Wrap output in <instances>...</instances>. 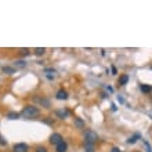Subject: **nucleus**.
<instances>
[{
  "instance_id": "nucleus-1",
  "label": "nucleus",
  "mask_w": 152,
  "mask_h": 152,
  "mask_svg": "<svg viewBox=\"0 0 152 152\" xmlns=\"http://www.w3.org/2000/svg\"><path fill=\"white\" fill-rule=\"evenodd\" d=\"M39 113H40L39 108L33 107V105H28V107H25L22 109V112H21V115H22L24 118H27V119H31V118L39 116Z\"/></svg>"
},
{
  "instance_id": "nucleus-2",
  "label": "nucleus",
  "mask_w": 152,
  "mask_h": 152,
  "mask_svg": "<svg viewBox=\"0 0 152 152\" xmlns=\"http://www.w3.org/2000/svg\"><path fill=\"white\" fill-rule=\"evenodd\" d=\"M85 140H86V143L94 144V143H97V140H98V134L95 131H93V130H87L85 133Z\"/></svg>"
},
{
  "instance_id": "nucleus-3",
  "label": "nucleus",
  "mask_w": 152,
  "mask_h": 152,
  "mask_svg": "<svg viewBox=\"0 0 152 152\" xmlns=\"http://www.w3.org/2000/svg\"><path fill=\"white\" fill-rule=\"evenodd\" d=\"M33 101L35 103H39L42 105V107H44V108H50V100L49 98H46V97H37V95H35L33 97Z\"/></svg>"
},
{
  "instance_id": "nucleus-4",
  "label": "nucleus",
  "mask_w": 152,
  "mask_h": 152,
  "mask_svg": "<svg viewBox=\"0 0 152 152\" xmlns=\"http://www.w3.org/2000/svg\"><path fill=\"white\" fill-rule=\"evenodd\" d=\"M29 151V147H28L27 144L24 143H19V144H15L13 148V152H28Z\"/></svg>"
},
{
  "instance_id": "nucleus-5",
  "label": "nucleus",
  "mask_w": 152,
  "mask_h": 152,
  "mask_svg": "<svg viewBox=\"0 0 152 152\" xmlns=\"http://www.w3.org/2000/svg\"><path fill=\"white\" fill-rule=\"evenodd\" d=\"M62 140L64 138H62V136H61V134H58V133H54V134H51V137H50V143L57 147V145H58Z\"/></svg>"
},
{
  "instance_id": "nucleus-6",
  "label": "nucleus",
  "mask_w": 152,
  "mask_h": 152,
  "mask_svg": "<svg viewBox=\"0 0 152 152\" xmlns=\"http://www.w3.org/2000/svg\"><path fill=\"white\" fill-rule=\"evenodd\" d=\"M55 115H57L60 119H67L68 115H69V111H68V109H57V111H55Z\"/></svg>"
},
{
  "instance_id": "nucleus-7",
  "label": "nucleus",
  "mask_w": 152,
  "mask_h": 152,
  "mask_svg": "<svg viewBox=\"0 0 152 152\" xmlns=\"http://www.w3.org/2000/svg\"><path fill=\"white\" fill-rule=\"evenodd\" d=\"M67 149H68V144H67V141H64V140L55 147V151L57 152H67Z\"/></svg>"
},
{
  "instance_id": "nucleus-8",
  "label": "nucleus",
  "mask_w": 152,
  "mask_h": 152,
  "mask_svg": "<svg viewBox=\"0 0 152 152\" xmlns=\"http://www.w3.org/2000/svg\"><path fill=\"white\" fill-rule=\"evenodd\" d=\"M55 97H57V100L62 101V100H67V98H68V93H67V91H65L64 89H61V90H58V91H57Z\"/></svg>"
},
{
  "instance_id": "nucleus-9",
  "label": "nucleus",
  "mask_w": 152,
  "mask_h": 152,
  "mask_svg": "<svg viewBox=\"0 0 152 152\" xmlns=\"http://www.w3.org/2000/svg\"><path fill=\"white\" fill-rule=\"evenodd\" d=\"M73 125H75L76 129H85V122H83V119H80V118H75Z\"/></svg>"
},
{
  "instance_id": "nucleus-10",
  "label": "nucleus",
  "mask_w": 152,
  "mask_h": 152,
  "mask_svg": "<svg viewBox=\"0 0 152 152\" xmlns=\"http://www.w3.org/2000/svg\"><path fill=\"white\" fill-rule=\"evenodd\" d=\"M140 90H141L143 93L148 94V93H151V91H152V86H149V85H141V86H140Z\"/></svg>"
},
{
  "instance_id": "nucleus-11",
  "label": "nucleus",
  "mask_w": 152,
  "mask_h": 152,
  "mask_svg": "<svg viewBox=\"0 0 152 152\" xmlns=\"http://www.w3.org/2000/svg\"><path fill=\"white\" fill-rule=\"evenodd\" d=\"M127 82H129V76L127 75H122L120 77H119V85L120 86L127 85Z\"/></svg>"
},
{
  "instance_id": "nucleus-12",
  "label": "nucleus",
  "mask_w": 152,
  "mask_h": 152,
  "mask_svg": "<svg viewBox=\"0 0 152 152\" xmlns=\"http://www.w3.org/2000/svg\"><path fill=\"white\" fill-rule=\"evenodd\" d=\"M33 53H35V55L40 57V55H43V54L46 53V49H44V47H37V49L33 50Z\"/></svg>"
},
{
  "instance_id": "nucleus-13",
  "label": "nucleus",
  "mask_w": 152,
  "mask_h": 152,
  "mask_svg": "<svg viewBox=\"0 0 152 152\" xmlns=\"http://www.w3.org/2000/svg\"><path fill=\"white\" fill-rule=\"evenodd\" d=\"M3 72H4V73H7V75H13V73H15V68L4 67V68H3Z\"/></svg>"
},
{
  "instance_id": "nucleus-14",
  "label": "nucleus",
  "mask_w": 152,
  "mask_h": 152,
  "mask_svg": "<svg viewBox=\"0 0 152 152\" xmlns=\"http://www.w3.org/2000/svg\"><path fill=\"white\" fill-rule=\"evenodd\" d=\"M85 149H86V152H94V144L85 143Z\"/></svg>"
},
{
  "instance_id": "nucleus-15",
  "label": "nucleus",
  "mask_w": 152,
  "mask_h": 152,
  "mask_svg": "<svg viewBox=\"0 0 152 152\" xmlns=\"http://www.w3.org/2000/svg\"><path fill=\"white\" fill-rule=\"evenodd\" d=\"M138 138H141V136H140V134H134L133 137H130V138L127 140V143H129V144H134Z\"/></svg>"
},
{
  "instance_id": "nucleus-16",
  "label": "nucleus",
  "mask_w": 152,
  "mask_h": 152,
  "mask_svg": "<svg viewBox=\"0 0 152 152\" xmlns=\"http://www.w3.org/2000/svg\"><path fill=\"white\" fill-rule=\"evenodd\" d=\"M7 118H9V119H18V118H19V113H18V112H9V113H7Z\"/></svg>"
},
{
  "instance_id": "nucleus-17",
  "label": "nucleus",
  "mask_w": 152,
  "mask_h": 152,
  "mask_svg": "<svg viewBox=\"0 0 152 152\" xmlns=\"http://www.w3.org/2000/svg\"><path fill=\"white\" fill-rule=\"evenodd\" d=\"M19 53H21V55H28V54H29V50L28 49H21L19 50Z\"/></svg>"
},
{
  "instance_id": "nucleus-18",
  "label": "nucleus",
  "mask_w": 152,
  "mask_h": 152,
  "mask_svg": "<svg viewBox=\"0 0 152 152\" xmlns=\"http://www.w3.org/2000/svg\"><path fill=\"white\" fill-rule=\"evenodd\" d=\"M36 152H47V148L46 147H37L36 148Z\"/></svg>"
},
{
  "instance_id": "nucleus-19",
  "label": "nucleus",
  "mask_w": 152,
  "mask_h": 152,
  "mask_svg": "<svg viewBox=\"0 0 152 152\" xmlns=\"http://www.w3.org/2000/svg\"><path fill=\"white\" fill-rule=\"evenodd\" d=\"M15 65L17 67H25L27 64H25V61H15Z\"/></svg>"
},
{
  "instance_id": "nucleus-20",
  "label": "nucleus",
  "mask_w": 152,
  "mask_h": 152,
  "mask_svg": "<svg viewBox=\"0 0 152 152\" xmlns=\"http://www.w3.org/2000/svg\"><path fill=\"white\" fill-rule=\"evenodd\" d=\"M0 144H1V145H6V141H4V138L1 137V134H0Z\"/></svg>"
},
{
  "instance_id": "nucleus-21",
  "label": "nucleus",
  "mask_w": 152,
  "mask_h": 152,
  "mask_svg": "<svg viewBox=\"0 0 152 152\" xmlns=\"http://www.w3.org/2000/svg\"><path fill=\"white\" fill-rule=\"evenodd\" d=\"M145 147H147V149H148V152H151V148H149V144L145 141Z\"/></svg>"
},
{
  "instance_id": "nucleus-22",
  "label": "nucleus",
  "mask_w": 152,
  "mask_h": 152,
  "mask_svg": "<svg viewBox=\"0 0 152 152\" xmlns=\"http://www.w3.org/2000/svg\"><path fill=\"white\" fill-rule=\"evenodd\" d=\"M111 152H120V149H119V148H112Z\"/></svg>"
}]
</instances>
